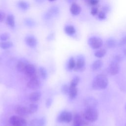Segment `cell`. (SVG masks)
Returning a JSON list of instances; mask_svg holds the SVG:
<instances>
[{
	"label": "cell",
	"instance_id": "26",
	"mask_svg": "<svg viewBox=\"0 0 126 126\" xmlns=\"http://www.w3.org/2000/svg\"><path fill=\"white\" fill-rule=\"evenodd\" d=\"M30 114H33L35 113L38 108V105L35 102H32L28 107Z\"/></svg>",
	"mask_w": 126,
	"mask_h": 126
},
{
	"label": "cell",
	"instance_id": "16",
	"mask_svg": "<svg viewBox=\"0 0 126 126\" xmlns=\"http://www.w3.org/2000/svg\"><path fill=\"white\" fill-rule=\"evenodd\" d=\"M103 62L101 60H97L93 62L91 65V69L94 71L100 70L103 66Z\"/></svg>",
	"mask_w": 126,
	"mask_h": 126
},
{
	"label": "cell",
	"instance_id": "31",
	"mask_svg": "<svg viewBox=\"0 0 126 126\" xmlns=\"http://www.w3.org/2000/svg\"><path fill=\"white\" fill-rule=\"evenodd\" d=\"M9 34L7 32L2 33L0 35V41H7L9 38Z\"/></svg>",
	"mask_w": 126,
	"mask_h": 126
},
{
	"label": "cell",
	"instance_id": "7",
	"mask_svg": "<svg viewBox=\"0 0 126 126\" xmlns=\"http://www.w3.org/2000/svg\"><path fill=\"white\" fill-rule=\"evenodd\" d=\"M88 122L83 116H81L78 113L74 114L73 118V126H85Z\"/></svg>",
	"mask_w": 126,
	"mask_h": 126
},
{
	"label": "cell",
	"instance_id": "24",
	"mask_svg": "<svg viewBox=\"0 0 126 126\" xmlns=\"http://www.w3.org/2000/svg\"><path fill=\"white\" fill-rule=\"evenodd\" d=\"M13 46V43L10 41H3L0 42V48L3 49H7Z\"/></svg>",
	"mask_w": 126,
	"mask_h": 126
},
{
	"label": "cell",
	"instance_id": "29",
	"mask_svg": "<svg viewBox=\"0 0 126 126\" xmlns=\"http://www.w3.org/2000/svg\"><path fill=\"white\" fill-rule=\"evenodd\" d=\"M80 81V78L78 76H75L71 81L69 86L72 87H77Z\"/></svg>",
	"mask_w": 126,
	"mask_h": 126
},
{
	"label": "cell",
	"instance_id": "15",
	"mask_svg": "<svg viewBox=\"0 0 126 126\" xmlns=\"http://www.w3.org/2000/svg\"><path fill=\"white\" fill-rule=\"evenodd\" d=\"M85 104L86 107H96L98 102L97 100L94 97H89L86 99Z\"/></svg>",
	"mask_w": 126,
	"mask_h": 126
},
{
	"label": "cell",
	"instance_id": "9",
	"mask_svg": "<svg viewBox=\"0 0 126 126\" xmlns=\"http://www.w3.org/2000/svg\"><path fill=\"white\" fill-rule=\"evenodd\" d=\"M14 111L16 114L22 117H25L30 114L28 107L17 105L14 107Z\"/></svg>",
	"mask_w": 126,
	"mask_h": 126
},
{
	"label": "cell",
	"instance_id": "42",
	"mask_svg": "<svg viewBox=\"0 0 126 126\" xmlns=\"http://www.w3.org/2000/svg\"><path fill=\"white\" fill-rule=\"evenodd\" d=\"M76 0H66V1L68 2V3H72L73 2H75V1H76Z\"/></svg>",
	"mask_w": 126,
	"mask_h": 126
},
{
	"label": "cell",
	"instance_id": "35",
	"mask_svg": "<svg viewBox=\"0 0 126 126\" xmlns=\"http://www.w3.org/2000/svg\"><path fill=\"white\" fill-rule=\"evenodd\" d=\"M97 17L99 20H104L106 17V13H105L103 11L99 12L97 14Z\"/></svg>",
	"mask_w": 126,
	"mask_h": 126
},
{
	"label": "cell",
	"instance_id": "27",
	"mask_svg": "<svg viewBox=\"0 0 126 126\" xmlns=\"http://www.w3.org/2000/svg\"><path fill=\"white\" fill-rule=\"evenodd\" d=\"M39 73L41 77L43 79H46L47 77V73L46 69L43 67L40 66L39 68Z\"/></svg>",
	"mask_w": 126,
	"mask_h": 126
},
{
	"label": "cell",
	"instance_id": "3",
	"mask_svg": "<svg viewBox=\"0 0 126 126\" xmlns=\"http://www.w3.org/2000/svg\"><path fill=\"white\" fill-rule=\"evenodd\" d=\"M83 116L88 122H94L98 117V112L96 107H86Z\"/></svg>",
	"mask_w": 126,
	"mask_h": 126
},
{
	"label": "cell",
	"instance_id": "1",
	"mask_svg": "<svg viewBox=\"0 0 126 126\" xmlns=\"http://www.w3.org/2000/svg\"><path fill=\"white\" fill-rule=\"evenodd\" d=\"M108 85V79L106 75L104 74H99L97 75L94 79L92 87L94 90H104L106 89Z\"/></svg>",
	"mask_w": 126,
	"mask_h": 126
},
{
	"label": "cell",
	"instance_id": "14",
	"mask_svg": "<svg viewBox=\"0 0 126 126\" xmlns=\"http://www.w3.org/2000/svg\"><path fill=\"white\" fill-rule=\"evenodd\" d=\"M70 11L73 15H78L81 12V7L75 2H73L70 5Z\"/></svg>",
	"mask_w": 126,
	"mask_h": 126
},
{
	"label": "cell",
	"instance_id": "12",
	"mask_svg": "<svg viewBox=\"0 0 126 126\" xmlns=\"http://www.w3.org/2000/svg\"><path fill=\"white\" fill-rule=\"evenodd\" d=\"M46 119L42 117L40 118H35L32 120L29 124V126H45Z\"/></svg>",
	"mask_w": 126,
	"mask_h": 126
},
{
	"label": "cell",
	"instance_id": "22",
	"mask_svg": "<svg viewBox=\"0 0 126 126\" xmlns=\"http://www.w3.org/2000/svg\"><path fill=\"white\" fill-rule=\"evenodd\" d=\"M27 63L23 61H19L17 62L16 64V68L19 72H24Z\"/></svg>",
	"mask_w": 126,
	"mask_h": 126
},
{
	"label": "cell",
	"instance_id": "2",
	"mask_svg": "<svg viewBox=\"0 0 126 126\" xmlns=\"http://www.w3.org/2000/svg\"><path fill=\"white\" fill-rule=\"evenodd\" d=\"M122 61V57L120 55H117L115 56L111 61L108 71L112 75H116L118 74L120 71V63Z\"/></svg>",
	"mask_w": 126,
	"mask_h": 126
},
{
	"label": "cell",
	"instance_id": "5",
	"mask_svg": "<svg viewBox=\"0 0 126 126\" xmlns=\"http://www.w3.org/2000/svg\"><path fill=\"white\" fill-rule=\"evenodd\" d=\"M9 123L12 126H27V121L22 117L13 115L9 118Z\"/></svg>",
	"mask_w": 126,
	"mask_h": 126
},
{
	"label": "cell",
	"instance_id": "36",
	"mask_svg": "<svg viewBox=\"0 0 126 126\" xmlns=\"http://www.w3.org/2000/svg\"><path fill=\"white\" fill-rule=\"evenodd\" d=\"M98 13V9L97 7L94 6L93 7L91 10V13L93 16H95Z\"/></svg>",
	"mask_w": 126,
	"mask_h": 126
},
{
	"label": "cell",
	"instance_id": "13",
	"mask_svg": "<svg viewBox=\"0 0 126 126\" xmlns=\"http://www.w3.org/2000/svg\"><path fill=\"white\" fill-rule=\"evenodd\" d=\"M25 41L26 44L31 47L34 48L37 44V41L36 38L32 35H28L25 38Z\"/></svg>",
	"mask_w": 126,
	"mask_h": 126
},
{
	"label": "cell",
	"instance_id": "30",
	"mask_svg": "<svg viewBox=\"0 0 126 126\" xmlns=\"http://www.w3.org/2000/svg\"><path fill=\"white\" fill-rule=\"evenodd\" d=\"M48 13H49L51 16L58 15V13H59V9L58 7H56V6H53V7H51V8L49 9Z\"/></svg>",
	"mask_w": 126,
	"mask_h": 126
},
{
	"label": "cell",
	"instance_id": "25",
	"mask_svg": "<svg viewBox=\"0 0 126 126\" xmlns=\"http://www.w3.org/2000/svg\"><path fill=\"white\" fill-rule=\"evenodd\" d=\"M106 54V50L104 48H99L94 53V56L98 58L103 57Z\"/></svg>",
	"mask_w": 126,
	"mask_h": 126
},
{
	"label": "cell",
	"instance_id": "19",
	"mask_svg": "<svg viewBox=\"0 0 126 126\" xmlns=\"http://www.w3.org/2000/svg\"><path fill=\"white\" fill-rule=\"evenodd\" d=\"M64 31L66 34L69 36L73 35L76 33V29L75 27L71 25L65 26L64 28Z\"/></svg>",
	"mask_w": 126,
	"mask_h": 126
},
{
	"label": "cell",
	"instance_id": "8",
	"mask_svg": "<svg viewBox=\"0 0 126 126\" xmlns=\"http://www.w3.org/2000/svg\"><path fill=\"white\" fill-rule=\"evenodd\" d=\"M27 76L30 78H33L36 76V70L34 65L31 63H28L24 72Z\"/></svg>",
	"mask_w": 126,
	"mask_h": 126
},
{
	"label": "cell",
	"instance_id": "43",
	"mask_svg": "<svg viewBox=\"0 0 126 126\" xmlns=\"http://www.w3.org/2000/svg\"><path fill=\"white\" fill-rule=\"evenodd\" d=\"M123 52H124V55L126 56V48L124 49V50H123Z\"/></svg>",
	"mask_w": 126,
	"mask_h": 126
},
{
	"label": "cell",
	"instance_id": "10",
	"mask_svg": "<svg viewBox=\"0 0 126 126\" xmlns=\"http://www.w3.org/2000/svg\"><path fill=\"white\" fill-rule=\"evenodd\" d=\"M40 85H41L40 81L37 76L30 78V80L28 82L27 84V87L29 88L32 90H35L39 88Z\"/></svg>",
	"mask_w": 126,
	"mask_h": 126
},
{
	"label": "cell",
	"instance_id": "38",
	"mask_svg": "<svg viewBox=\"0 0 126 126\" xmlns=\"http://www.w3.org/2000/svg\"><path fill=\"white\" fill-rule=\"evenodd\" d=\"M99 0H89V3L92 5H95L98 3Z\"/></svg>",
	"mask_w": 126,
	"mask_h": 126
},
{
	"label": "cell",
	"instance_id": "20",
	"mask_svg": "<svg viewBox=\"0 0 126 126\" xmlns=\"http://www.w3.org/2000/svg\"><path fill=\"white\" fill-rule=\"evenodd\" d=\"M6 23L10 28H13L15 26V20L14 16L12 14H8L6 18Z\"/></svg>",
	"mask_w": 126,
	"mask_h": 126
},
{
	"label": "cell",
	"instance_id": "33",
	"mask_svg": "<svg viewBox=\"0 0 126 126\" xmlns=\"http://www.w3.org/2000/svg\"><path fill=\"white\" fill-rule=\"evenodd\" d=\"M125 45H126V35L122 37L118 43L119 46H123Z\"/></svg>",
	"mask_w": 126,
	"mask_h": 126
},
{
	"label": "cell",
	"instance_id": "4",
	"mask_svg": "<svg viewBox=\"0 0 126 126\" xmlns=\"http://www.w3.org/2000/svg\"><path fill=\"white\" fill-rule=\"evenodd\" d=\"M88 43L93 49H98L102 47L103 45V41L100 37L94 36L88 39Z\"/></svg>",
	"mask_w": 126,
	"mask_h": 126
},
{
	"label": "cell",
	"instance_id": "45",
	"mask_svg": "<svg viewBox=\"0 0 126 126\" xmlns=\"http://www.w3.org/2000/svg\"><path fill=\"white\" fill-rule=\"evenodd\" d=\"M125 108H126V105H125Z\"/></svg>",
	"mask_w": 126,
	"mask_h": 126
},
{
	"label": "cell",
	"instance_id": "34",
	"mask_svg": "<svg viewBox=\"0 0 126 126\" xmlns=\"http://www.w3.org/2000/svg\"><path fill=\"white\" fill-rule=\"evenodd\" d=\"M25 24L28 26L29 27H32L34 26V22L32 20H31V19H27L25 20Z\"/></svg>",
	"mask_w": 126,
	"mask_h": 126
},
{
	"label": "cell",
	"instance_id": "21",
	"mask_svg": "<svg viewBox=\"0 0 126 126\" xmlns=\"http://www.w3.org/2000/svg\"><path fill=\"white\" fill-rule=\"evenodd\" d=\"M106 46L109 48H115L117 45L118 43L116 39L113 37H109L106 40Z\"/></svg>",
	"mask_w": 126,
	"mask_h": 126
},
{
	"label": "cell",
	"instance_id": "18",
	"mask_svg": "<svg viewBox=\"0 0 126 126\" xmlns=\"http://www.w3.org/2000/svg\"><path fill=\"white\" fill-rule=\"evenodd\" d=\"M17 5L18 7L22 10H27L30 7L29 3L25 0H19L17 3Z\"/></svg>",
	"mask_w": 126,
	"mask_h": 126
},
{
	"label": "cell",
	"instance_id": "6",
	"mask_svg": "<svg viewBox=\"0 0 126 126\" xmlns=\"http://www.w3.org/2000/svg\"><path fill=\"white\" fill-rule=\"evenodd\" d=\"M73 118L71 113L68 111H63L62 112L58 117V121L60 122H65L69 123L70 122Z\"/></svg>",
	"mask_w": 126,
	"mask_h": 126
},
{
	"label": "cell",
	"instance_id": "44",
	"mask_svg": "<svg viewBox=\"0 0 126 126\" xmlns=\"http://www.w3.org/2000/svg\"><path fill=\"white\" fill-rule=\"evenodd\" d=\"M49 0V1H55V0Z\"/></svg>",
	"mask_w": 126,
	"mask_h": 126
},
{
	"label": "cell",
	"instance_id": "39",
	"mask_svg": "<svg viewBox=\"0 0 126 126\" xmlns=\"http://www.w3.org/2000/svg\"><path fill=\"white\" fill-rule=\"evenodd\" d=\"M5 18V15L4 13L3 12L0 11V22H2L4 20Z\"/></svg>",
	"mask_w": 126,
	"mask_h": 126
},
{
	"label": "cell",
	"instance_id": "32",
	"mask_svg": "<svg viewBox=\"0 0 126 126\" xmlns=\"http://www.w3.org/2000/svg\"><path fill=\"white\" fill-rule=\"evenodd\" d=\"M61 90L63 94H68L69 92V86H68L66 84L63 85L61 88Z\"/></svg>",
	"mask_w": 126,
	"mask_h": 126
},
{
	"label": "cell",
	"instance_id": "37",
	"mask_svg": "<svg viewBox=\"0 0 126 126\" xmlns=\"http://www.w3.org/2000/svg\"><path fill=\"white\" fill-rule=\"evenodd\" d=\"M52 102H53L52 99L51 98H48L46 100V102H45V106H46V108H50L51 107V105H52Z\"/></svg>",
	"mask_w": 126,
	"mask_h": 126
},
{
	"label": "cell",
	"instance_id": "23",
	"mask_svg": "<svg viewBox=\"0 0 126 126\" xmlns=\"http://www.w3.org/2000/svg\"><path fill=\"white\" fill-rule=\"evenodd\" d=\"M78 89L77 87H72L69 86V96L71 99H74L77 95Z\"/></svg>",
	"mask_w": 126,
	"mask_h": 126
},
{
	"label": "cell",
	"instance_id": "17",
	"mask_svg": "<svg viewBox=\"0 0 126 126\" xmlns=\"http://www.w3.org/2000/svg\"><path fill=\"white\" fill-rule=\"evenodd\" d=\"M41 97V94L39 92H34L32 93L29 96V99L32 102L38 101Z\"/></svg>",
	"mask_w": 126,
	"mask_h": 126
},
{
	"label": "cell",
	"instance_id": "11",
	"mask_svg": "<svg viewBox=\"0 0 126 126\" xmlns=\"http://www.w3.org/2000/svg\"><path fill=\"white\" fill-rule=\"evenodd\" d=\"M85 60L83 56H80L77 58L74 70L75 71H83V70L85 69Z\"/></svg>",
	"mask_w": 126,
	"mask_h": 126
},
{
	"label": "cell",
	"instance_id": "40",
	"mask_svg": "<svg viewBox=\"0 0 126 126\" xmlns=\"http://www.w3.org/2000/svg\"><path fill=\"white\" fill-rule=\"evenodd\" d=\"M102 11L105 13H107L109 11V7L107 5H105L102 7Z\"/></svg>",
	"mask_w": 126,
	"mask_h": 126
},
{
	"label": "cell",
	"instance_id": "41",
	"mask_svg": "<svg viewBox=\"0 0 126 126\" xmlns=\"http://www.w3.org/2000/svg\"><path fill=\"white\" fill-rule=\"evenodd\" d=\"M36 2L38 3H42L44 0H34Z\"/></svg>",
	"mask_w": 126,
	"mask_h": 126
},
{
	"label": "cell",
	"instance_id": "46",
	"mask_svg": "<svg viewBox=\"0 0 126 126\" xmlns=\"http://www.w3.org/2000/svg\"></svg>",
	"mask_w": 126,
	"mask_h": 126
},
{
	"label": "cell",
	"instance_id": "28",
	"mask_svg": "<svg viewBox=\"0 0 126 126\" xmlns=\"http://www.w3.org/2000/svg\"><path fill=\"white\" fill-rule=\"evenodd\" d=\"M76 64V62L74 59L73 57H71L69 59L68 64H67V68L69 70H71L74 69Z\"/></svg>",
	"mask_w": 126,
	"mask_h": 126
}]
</instances>
